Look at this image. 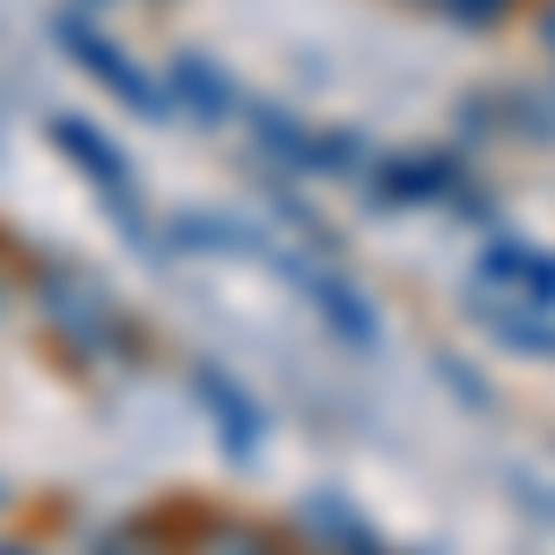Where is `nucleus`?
<instances>
[{"label":"nucleus","mask_w":555,"mask_h":555,"mask_svg":"<svg viewBox=\"0 0 555 555\" xmlns=\"http://www.w3.org/2000/svg\"><path fill=\"white\" fill-rule=\"evenodd\" d=\"M444 8H452L460 23H489V15H504L512 0H444Z\"/></svg>","instance_id":"9"},{"label":"nucleus","mask_w":555,"mask_h":555,"mask_svg":"<svg viewBox=\"0 0 555 555\" xmlns=\"http://www.w3.org/2000/svg\"><path fill=\"white\" fill-rule=\"evenodd\" d=\"M304 297H319V311H326V319H334V326H341V334H348L356 348H371V341H378V311L356 297L341 274H319V267H304Z\"/></svg>","instance_id":"2"},{"label":"nucleus","mask_w":555,"mask_h":555,"mask_svg":"<svg viewBox=\"0 0 555 555\" xmlns=\"http://www.w3.org/2000/svg\"><path fill=\"white\" fill-rule=\"evenodd\" d=\"M548 38H555V8H548Z\"/></svg>","instance_id":"10"},{"label":"nucleus","mask_w":555,"mask_h":555,"mask_svg":"<svg viewBox=\"0 0 555 555\" xmlns=\"http://www.w3.org/2000/svg\"><path fill=\"white\" fill-rule=\"evenodd\" d=\"M44 304L60 311V326H104V297L89 289L82 274H52L44 282Z\"/></svg>","instance_id":"7"},{"label":"nucleus","mask_w":555,"mask_h":555,"mask_svg":"<svg viewBox=\"0 0 555 555\" xmlns=\"http://www.w3.org/2000/svg\"><path fill=\"white\" fill-rule=\"evenodd\" d=\"M481 282H504V289H518V297L548 304L555 297V259L526 253V245H489V253H481Z\"/></svg>","instance_id":"3"},{"label":"nucleus","mask_w":555,"mask_h":555,"mask_svg":"<svg viewBox=\"0 0 555 555\" xmlns=\"http://www.w3.org/2000/svg\"><path fill=\"white\" fill-rule=\"evenodd\" d=\"M60 44H67V60H82V67L96 75V82H112V89H119V96H127L133 112H149V119H164V112H171V104H164V89L149 82V75L133 67L127 52H112V44L96 38L89 23H75V15H60Z\"/></svg>","instance_id":"1"},{"label":"nucleus","mask_w":555,"mask_h":555,"mask_svg":"<svg viewBox=\"0 0 555 555\" xmlns=\"http://www.w3.org/2000/svg\"><path fill=\"white\" fill-rule=\"evenodd\" d=\"M452 164L444 156H400V164H385V193L392 201H437V193H452Z\"/></svg>","instance_id":"5"},{"label":"nucleus","mask_w":555,"mask_h":555,"mask_svg":"<svg viewBox=\"0 0 555 555\" xmlns=\"http://www.w3.org/2000/svg\"><path fill=\"white\" fill-rule=\"evenodd\" d=\"M52 141H60V149H75V156H82V171L96 178L104 193H119V178H127V164H119V149H112L104 133L89 127V119H52Z\"/></svg>","instance_id":"4"},{"label":"nucleus","mask_w":555,"mask_h":555,"mask_svg":"<svg viewBox=\"0 0 555 555\" xmlns=\"http://www.w3.org/2000/svg\"><path fill=\"white\" fill-rule=\"evenodd\" d=\"M178 96H185V112H201V127H215V119H230V82L215 75L208 60H178L171 67Z\"/></svg>","instance_id":"6"},{"label":"nucleus","mask_w":555,"mask_h":555,"mask_svg":"<svg viewBox=\"0 0 555 555\" xmlns=\"http://www.w3.org/2000/svg\"><path fill=\"white\" fill-rule=\"evenodd\" d=\"M201 385H208V408L222 415V437H230V452H245V444L259 437V423L245 415V392H237L230 378H215V371H201Z\"/></svg>","instance_id":"8"},{"label":"nucleus","mask_w":555,"mask_h":555,"mask_svg":"<svg viewBox=\"0 0 555 555\" xmlns=\"http://www.w3.org/2000/svg\"><path fill=\"white\" fill-rule=\"evenodd\" d=\"M8 555H15V548H8Z\"/></svg>","instance_id":"11"}]
</instances>
